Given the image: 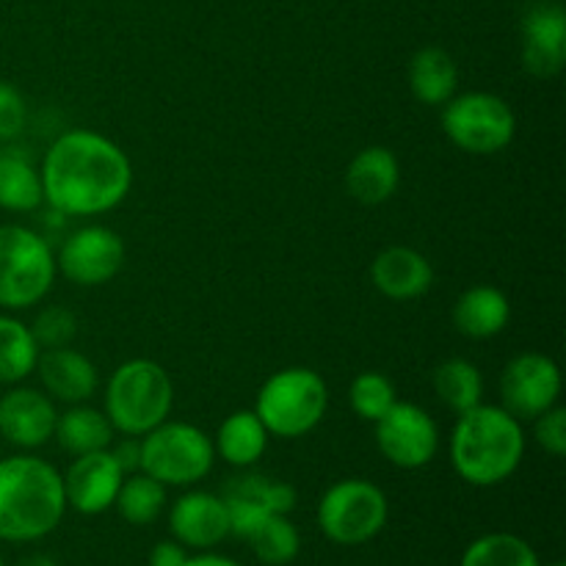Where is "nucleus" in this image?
Returning <instances> with one entry per match:
<instances>
[{"instance_id":"obj_24","label":"nucleus","mask_w":566,"mask_h":566,"mask_svg":"<svg viewBox=\"0 0 566 566\" xmlns=\"http://www.w3.org/2000/svg\"><path fill=\"white\" fill-rule=\"evenodd\" d=\"M269 437L271 434L265 431L263 420L254 415V409H238L219 426L213 448L232 468H252L263 459Z\"/></svg>"},{"instance_id":"obj_36","label":"nucleus","mask_w":566,"mask_h":566,"mask_svg":"<svg viewBox=\"0 0 566 566\" xmlns=\"http://www.w3.org/2000/svg\"><path fill=\"white\" fill-rule=\"evenodd\" d=\"M188 562V551L177 539L158 542L149 553V566H182Z\"/></svg>"},{"instance_id":"obj_9","label":"nucleus","mask_w":566,"mask_h":566,"mask_svg":"<svg viewBox=\"0 0 566 566\" xmlns=\"http://www.w3.org/2000/svg\"><path fill=\"white\" fill-rule=\"evenodd\" d=\"M442 130L462 153L497 155L517 136V116L492 92L453 94L442 105Z\"/></svg>"},{"instance_id":"obj_7","label":"nucleus","mask_w":566,"mask_h":566,"mask_svg":"<svg viewBox=\"0 0 566 566\" xmlns=\"http://www.w3.org/2000/svg\"><path fill=\"white\" fill-rule=\"evenodd\" d=\"M142 440V473L164 486H193L213 470L216 448L202 429L182 420H164Z\"/></svg>"},{"instance_id":"obj_38","label":"nucleus","mask_w":566,"mask_h":566,"mask_svg":"<svg viewBox=\"0 0 566 566\" xmlns=\"http://www.w3.org/2000/svg\"><path fill=\"white\" fill-rule=\"evenodd\" d=\"M17 566H59V564H55L50 556H44V553H36V556L22 558V562L17 564Z\"/></svg>"},{"instance_id":"obj_25","label":"nucleus","mask_w":566,"mask_h":566,"mask_svg":"<svg viewBox=\"0 0 566 566\" xmlns=\"http://www.w3.org/2000/svg\"><path fill=\"white\" fill-rule=\"evenodd\" d=\"M53 437L70 457H83V453L105 451L114 442V426L99 409L72 403L64 415H59Z\"/></svg>"},{"instance_id":"obj_40","label":"nucleus","mask_w":566,"mask_h":566,"mask_svg":"<svg viewBox=\"0 0 566 566\" xmlns=\"http://www.w3.org/2000/svg\"><path fill=\"white\" fill-rule=\"evenodd\" d=\"M553 566H564V564H553Z\"/></svg>"},{"instance_id":"obj_27","label":"nucleus","mask_w":566,"mask_h":566,"mask_svg":"<svg viewBox=\"0 0 566 566\" xmlns=\"http://www.w3.org/2000/svg\"><path fill=\"white\" fill-rule=\"evenodd\" d=\"M434 390L451 412L462 415L473 409L475 403H481V398H484V379H481V370L470 359L453 357L446 359L434 370Z\"/></svg>"},{"instance_id":"obj_32","label":"nucleus","mask_w":566,"mask_h":566,"mask_svg":"<svg viewBox=\"0 0 566 566\" xmlns=\"http://www.w3.org/2000/svg\"><path fill=\"white\" fill-rule=\"evenodd\" d=\"M31 335H33V340H36L39 352H44V348L70 346L77 335L75 313L66 307H59V304H53V307H44L42 313L33 318Z\"/></svg>"},{"instance_id":"obj_23","label":"nucleus","mask_w":566,"mask_h":566,"mask_svg":"<svg viewBox=\"0 0 566 566\" xmlns=\"http://www.w3.org/2000/svg\"><path fill=\"white\" fill-rule=\"evenodd\" d=\"M459 66L442 48H423L409 61V88L423 105H446L457 94Z\"/></svg>"},{"instance_id":"obj_31","label":"nucleus","mask_w":566,"mask_h":566,"mask_svg":"<svg viewBox=\"0 0 566 566\" xmlns=\"http://www.w3.org/2000/svg\"><path fill=\"white\" fill-rule=\"evenodd\" d=\"M348 401H352V409L357 412L359 420H368V423H376L379 418H385L392 409L396 398V385L387 379L379 370H365L357 379L352 381V390H348Z\"/></svg>"},{"instance_id":"obj_16","label":"nucleus","mask_w":566,"mask_h":566,"mask_svg":"<svg viewBox=\"0 0 566 566\" xmlns=\"http://www.w3.org/2000/svg\"><path fill=\"white\" fill-rule=\"evenodd\" d=\"M59 412L53 398L33 387H14L0 396V437L17 448H42L53 440Z\"/></svg>"},{"instance_id":"obj_10","label":"nucleus","mask_w":566,"mask_h":566,"mask_svg":"<svg viewBox=\"0 0 566 566\" xmlns=\"http://www.w3.org/2000/svg\"><path fill=\"white\" fill-rule=\"evenodd\" d=\"M55 269L81 287L108 285L125 269V241L111 227L88 224L64 238Z\"/></svg>"},{"instance_id":"obj_2","label":"nucleus","mask_w":566,"mask_h":566,"mask_svg":"<svg viewBox=\"0 0 566 566\" xmlns=\"http://www.w3.org/2000/svg\"><path fill=\"white\" fill-rule=\"evenodd\" d=\"M525 457V431L514 415L475 403L459 415L451 431V464L470 486H497L512 479Z\"/></svg>"},{"instance_id":"obj_21","label":"nucleus","mask_w":566,"mask_h":566,"mask_svg":"<svg viewBox=\"0 0 566 566\" xmlns=\"http://www.w3.org/2000/svg\"><path fill=\"white\" fill-rule=\"evenodd\" d=\"M509 321H512V304L501 287H468L453 304V326L473 340H490L501 335Z\"/></svg>"},{"instance_id":"obj_12","label":"nucleus","mask_w":566,"mask_h":566,"mask_svg":"<svg viewBox=\"0 0 566 566\" xmlns=\"http://www.w3.org/2000/svg\"><path fill=\"white\" fill-rule=\"evenodd\" d=\"M562 396V370L547 354L525 352L517 354L503 368L501 401L509 415L523 423L536 420L542 412L556 407Z\"/></svg>"},{"instance_id":"obj_5","label":"nucleus","mask_w":566,"mask_h":566,"mask_svg":"<svg viewBox=\"0 0 566 566\" xmlns=\"http://www.w3.org/2000/svg\"><path fill=\"white\" fill-rule=\"evenodd\" d=\"M326 407H329V387L324 376L310 368H285L269 376L260 387L254 415L263 420L269 434L296 440L318 429Z\"/></svg>"},{"instance_id":"obj_33","label":"nucleus","mask_w":566,"mask_h":566,"mask_svg":"<svg viewBox=\"0 0 566 566\" xmlns=\"http://www.w3.org/2000/svg\"><path fill=\"white\" fill-rule=\"evenodd\" d=\"M28 119V105L22 99L20 88L11 83L0 81V144H9L25 130Z\"/></svg>"},{"instance_id":"obj_8","label":"nucleus","mask_w":566,"mask_h":566,"mask_svg":"<svg viewBox=\"0 0 566 566\" xmlns=\"http://www.w3.org/2000/svg\"><path fill=\"white\" fill-rule=\"evenodd\" d=\"M315 517L326 539L343 547H359L385 531L390 503L374 481L346 479L321 495Z\"/></svg>"},{"instance_id":"obj_6","label":"nucleus","mask_w":566,"mask_h":566,"mask_svg":"<svg viewBox=\"0 0 566 566\" xmlns=\"http://www.w3.org/2000/svg\"><path fill=\"white\" fill-rule=\"evenodd\" d=\"M55 254L39 232L0 224V307L28 310L42 302L55 282Z\"/></svg>"},{"instance_id":"obj_35","label":"nucleus","mask_w":566,"mask_h":566,"mask_svg":"<svg viewBox=\"0 0 566 566\" xmlns=\"http://www.w3.org/2000/svg\"><path fill=\"white\" fill-rule=\"evenodd\" d=\"M111 457L116 459V464H119L125 475L138 473V468H142V440L138 437H125V442H119L111 451Z\"/></svg>"},{"instance_id":"obj_30","label":"nucleus","mask_w":566,"mask_h":566,"mask_svg":"<svg viewBox=\"0 0 566 566\" xmlns=\"http://www.w3.org/2000/svg\"><path fill=\"white\" fill-rule=\"evenodd\" d=\"M247 542L254 551V556L269 566L291 564L298 556V551H302V536H298L296 525L287 520V514L265 517Z\"/></svg>"},{"instance_id":"obj_26","label":"nucleus","mask_w":566,"mask_h":566,"mask_svg":"<svg viewBox=\"0 0 566 566\" xmlns=\"http://www.w3.org/2000/svg\"><path fill=\"white\" fill-rule=\"evenodd\" d=\"M39 346L31 326L22 321L0 315V385H20L36 370Z\"/></svg>"},{"instance_id":"obj_29","label":"nucleus","mask_w":566,"mask_h":566,"mask_svg":"<svg viewBox=\"0 0 566 566\" xmlns=\"http://www.w3.org/2000/svg\"><path fill=\"white\" fill-rule=\"evenodd\" d=\"M459 566H542L534 547L517 534H484L470 542Z\"/></svg>"},{"instance_id":"obj_4","label":"nucleus","mask_w":566,"mask_h":566,"mask_svg":"<svg viewBox=\"0 0 566 566\" xmlns=\"http://www.w3.org/2000/svg\"><path fill=\"white\" fill-rule=\"evenodd\" d=\"M175 407V385L164 365L153 359H130L119 365L105 387V415L114 431L144 437L169 420Z\"/></svg>"},{"instance_id":"obj_15","label":"nucleus","mask_w":566,"mask_h":566,"mask_svg":"<svg viewBox=\"0 0 566 566\" xmlns=\"http://www.w3.org/2000/svg\"><path fill=\"white\" fill-rule=\"evenodd\" d=\"M61 479H64L66 509H75L77 514L94 517V514L114 509L116 492L125 481V473L105 448V451L75 457V462L70 464L66 475H61Z\"/></svg>"},{"instance_id":"obj_37","label":"nucleus","mask_w":566,"mask_h":566,"mask_svg":"<svg viewBox=\"0 0 566 566\" xmlns=\"http://www.w3.org/2000/svg\"><path fill=\"white\" fill-rule=\"evenodd\" d=\"M182 566H241V564H238L235 558H227V556H219V553L202 551L199 556H188V562Z\"/></svg>"},{"instance_id":"obj_18","label":"nucleus","mask_w":566,"mask_h":566,"mask_svg":"<svg viewBox=\"0 0 566 566\" xmlns=\"http://www.w3.org/2000/svg\"><path fill=\"white\" fill-rule=\"evenodd\" d=\"M370 280L381 296L392 298V302H412L431 291L434 269L418 249L387 247L370 263Z\"/></svg>"},{"instance_id":"obj_20","label":"nucleus","mask_w":566,"mask_h":566,"mask_svg":"<svg viewBox=\"0 0 566 566\" xmlns=\"http://www.w3.org/2000/svg\"><path fill=\"white\" fill-rule=\"evenodd\" d=\"M401 182V166L392 149L365 147L352 158L346 169V191L359 205H385L396 197Z\"/></svg>"},{"instance_id":"obj_11","label":"nucleus","mask_w":566,"mask_h":566,"mask_svg":"<svg viewBox=\"0 0 566 566\" xmlns=\"http://www.w3.org/2000/svg\"><path fill=\"white\" fill-rule=\"evenodd\" d=\"M376 446L396 468L420 470L440 448V429L423 407L396 401L385 418L376 420Z\"/></svg>"},{"instance_id":"obj_34","label":"nucleus","mask_w":566,"mask_h":566,"mask_svg":"<svg viewBox=\"0 0 566 566\" xmlns=\"http://www.w3.org/2000/svg\"><path fill=\"white\" fill-rule=\"evenodd\" d=\"M534 437L539 448H545L551 457H564L566 453V409L551 407L534 420Z\"/></svg>"},{"instance_id":"obj_3","label":"nucleus","mask_w":566,"mask_h":566,"mask_svg":"<svg viewBox=\"0 0 566 566\" xmlns=\"http://www.w3.org/2000/svg\"><path fill=\"white\" fill-rule=\"evenodd\" d=\"M64 514V479L53 464L28 453L0 459V539H44Z\"/></svg>"},{"instance_id":"obj_19","label":"nucleus","mask_w":566,"mask_h":566,"mask_svg":"<svg viewBox=\"0 0 566 566\" xmlns=\"http://www.w3.org/2000/svg\"><path fill=\"white\" fill-rule=\"evenodd\" d=\"M36 374L50 398L64 403H83L97 392L99 376L86 354L70 346L39 352Z\"/></svg>"},{"instance_id":"obj_17","label":"nucleus","mask_w":566,"mask_h":566,"mask_svg":"<svg viewBox=\"0 0 566 566\" xmlns=\"http://www.w3.org/2000/svg\"><path fill=\"white\" fill-rule=\"evenodd\" d=\"M169 531L182 547L210 551L230 534V512L221 495L213 492H186L169 509Z\"/></svg>"},{"instance_id":"obj_13","label":"nucleus","mask_w":566,"mask_h":566,"mask_svg":"<svg viewBox=\"0 0 566 566\" xmlns=\"http://www.w3.org/2000/svg\"><path fill=\"white\" fill-rule=\"evenodd\" d=\"M224 503L230 512V534L249 539L271 514H291L296 509V490L287 481L247 473L224 486Z\"/></svg>"},{"instance_id":"obj_22","label":"nucleus","mask_w":566,"mask_h":566,"mask_svg":"<svg viewBox=\"0 0 566 566\" xmlns=\"http://www.w3.org/2000/svg\"><path fill=\"white\" fill-rule=\"evenodd\" d=\"M42 202V175L31 155L14 147L0 149V208L11 213H31Z\"/></svg>"},{"instance_id":"obj_28","label":"nucleus","mask_w":566,"mask_h":566,"mask_svg":"<svg viewBox=\"0 0 566 566\" xmlns=\"http://www.w3.org/2000/svg\"><path fill=\"white\" fill-rule=\"evenodd\" d=\"M114 509L130 525L155 523L166 509V486L142 470L125 475L119 492H116Z\"/></svg>"},{"instance_id":"obj_39","label":"nucleus","mask_w":566,"mask_h":566,"mask_svg":"<svg viewBox=\"0 0 566 566\" xmlns=\"http://www.w3.org/2000/svg\"><path fill=\"white\" fill-rule=\"evenodd\" d=\"M0 566H6V564H3V558H0Z\"/></svg>"},{"instance_id":"obj_14","label":"nucleus","mask_w":566,"mask_h":566,"mask_svg":"<svg viewBox=\"0 0 566 566\" xmlns=\"http://www.w3.org/2000/svg\"><path fill=\"white\" fill-rule=\"evenodd\" d=\"M523 64L536 77H556L566 64V11L558 0H534L520 20Z\"/></svg>"},{"instance_id":"obj_1","label":"nucleus","mask_w":566,"mask_h":566,"mask_svg":"<svg viewBox=\"0 0 566 566\" xmlns=\"http://www.w3.org/2000/svg\"><path fill=\"white\" fill-rule=\"evenodd\" d=\"M44 202L61 216H99L119 208L133 188L130 158L94 130H66L50 144L42 166Z\"/></svg>"}]
</instances>
